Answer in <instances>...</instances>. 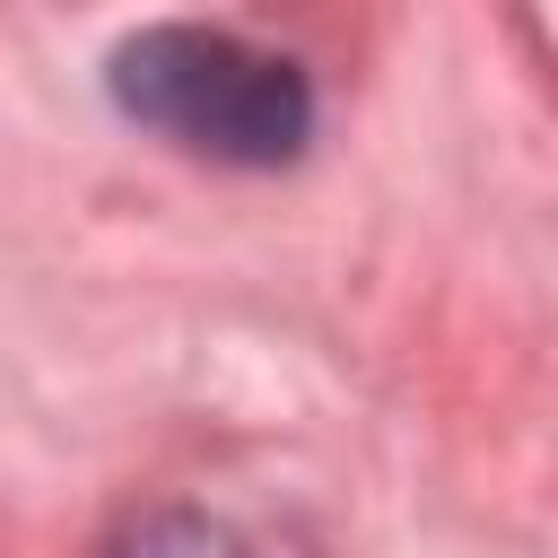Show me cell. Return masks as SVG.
<instances>
[{
	"instance_id": "obj_1",
	"label": "cell",
	"mask_w": 558,
	"mask_h": 558,
	"mask_svg": "<svg viewBox=\"0 0 558 558\" xmlns=\"http://www.w3.org/2000/svg\"><path fill=\"white\" fill-rule=\"evenodd\" d=\"M113 96L122 113H140L148 131L227 157V166H279L305 148L314 96L296 78V61L253 52L218 26H148L113 52Z\"/></svg>"
},
{
	"instance_id": "obj_2",
	"label": "cell",
	"mask_w": 558,
	"mask_h": 558,
	"mask_svg": "<svg viewBox=\"0 0 558 558\" xmlns=\"http://www.w3.org/2000/svg\"><path fill=\"white\" fill-rule=\"evenodd\" d=\"M113 558H253L227 523H209V514H148Z\"/></svg>"
}]
</instances>
